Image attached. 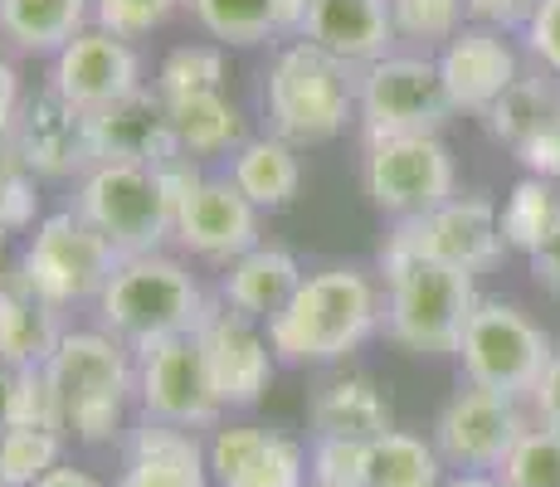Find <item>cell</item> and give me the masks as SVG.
I'll return each instance as SVG.
<instances>
[{"mask_svg": "<svg viewBox=\"0 0 560 487\" xmlns=\"http://www.w3.org/2000/svg\"><path fill=\"white\" fill-rule=\"evenodd\" d=\"M385 327V292L365 268L337 264L307 274L288 308L268 322L273 356L288 366L347 361L351 351Z\"/></svg>", "mask_w": 560, "mask_h": 487, "instance_id": "obj_1", "label": "cell"}, {"mask_svg": "<svg viewBox=\"0 0 560 487\" xmlns=\"http://www.w3.org/2000/svg\"><path fill=\"white\" fill-rule=\"evenodd\" d=\"M63 439L107 443L122 429L127 405L137 399V351L113 332H63L59 351L45 366Z\"/></svg>", "mask_w": 560, "mask_h": 487, "instance_id": "obj_2", "label": "cell"}, {"mask_svg": "<svg viewBox=\"0 0 560 487\" xmlns=\"http://www.w3.org/2000/svg\"><path fill=\"white\" fill-rule=\"evenodd\" d=\"M385 337L409 356H458L463 327L478 308L472 274H458L448 264H434L424 254L385 244Z\"/></svg>", "mask_w": 560, "mask_h": 487, "instance_id": "obj_3", "label": "cell"}, {"mask_svg": "<svg viewBox=\"0 0 560 487\" xmlns=\"http://www.w3.org/2000/svg\"><path fill=\"white\" fill-rule=\"evenodd\" d=\"M214 302L205 298L200 278L171 254H137L117 258L98 298L103 332L127 341L132 351L166 337H196L210 322Z\"/></svg>", "mask_w": 560, "mask_h": 487, "instance_id": "obj_4", "label": "cell"}, {"mask_svg": "<svg viewBox=\"0 0 560 487\" xmlns=\"http://www.w3.org/2000/svg\"><path fill=\"white\" fill-rule=\"evenodd\" d=\"M264 107L273 137L283 142H331L357 113V69L312 49L307 39H293L288 49H278L273 69H268Z\"/></svg>", "mask_w": 560, "mask_h": 487, "instance_id": "obj_5", "label": "cell"}, {"mask_svg": "<svg viewBox=\"0 0 560 487\" xmlns=\"http://www.w3.org/2000/svg\"><path fill=\"white\" fill-rule=\"evenodd\" d=\"M117 258L122 254L89 220H79L73 210H59L35 224L25 258H20L15 288L54 312L73 308V302H98Z\"/></svg>", "mask_w": 560, "mask_h": 487, "instance_id": "obj_6", "label": "cell"}, {"mask_svg": "<svg viewBox=\"0 0 560 487\" xmlns=\"http://www.w3.org/2000/svg\"><path fill=\"white\" fill-rule=\"evenodd\" d=\"M73 214L89 220L122 258L161 254V244L176 240V205L156 166H93L79 176Z\"/></svg>", "mask_w": 560, "mask_h": 487, "instance_id": "obj_7", "label": "cell"}, {"mask_svg": "<svg viewBox=\"0 0 560 487\" xmlns=\"http://www.w3.org/2000/svg\"><path fill=\"white\" fill-rule=\"evenodd\" d=\"M551 356H556L551 337L522 308H512L502 298H482L458 341V361L468 385L498 390V395H512V399L532 395L541 385Z\"/></svg>", "mask_w": 560, "mask_h": 487, "instance_id": "obj_8", "label": "cell"}, {"mask_svg": "<svg viewBox=\"0 0 560 487\" xmlns=\"http://www.w3.org/2000/svg\"><path fill=\"white\" fill-rule=\"evenodd\" d=\"M357 117L371 142L385 137H439L454 117V97L429 54H390L357 73Z\"/></svg>", "mask_w": 560, "mask_h": 487, "instance_id": "obj_9", "label": "cell"}, {"mask_svg": "<svg viewBox=\"0 0 560 487\" xmlns=\"http://www.w3.org/2000/svg\"><path fill=\"white\" fill-rule=\"evenodd\" d=\"M361 186L375 210L395 214V224H400L454 200L458 176L454 156L439 137H385V142L365 147Z\"/></svg>", "mask_w": 560, "mask_h": 487, "instance_id": "obj_10", "label": "cell"}, {"mask_svg": "<svg viewBox=\"0 0 560 487\" xmlns=\"http://www.w3.org/2000/svg\"><path fill=\"white\" fill-rule=\"evenodd\" d=\"M526 415L522 399L498 395L482 385H458L454 399L439 409L434 419V453L444 459V468L454 473H488L498 478L502 463L512 459V449L526 434Z\"/></svg>", "mask_w": 560, "mask_h": 487, "instance_id": "obj_11", "label": "cell"}, {"mask_svg": "<svg viewBox=\"0 0 560 487\" xmlns=\"http://www.w3.org/2000/svg\"><path fill=\"white\" fill-rule=\"evenodd\" d=\"M137 399L142 415L176 429H214L224 415L210 381L200 332L196 337H166L137 351Z\"/></svg>", "mask_w": 560, "mask_h": 487, "instance_id": "obj_12", "label": "cell"}, {"mask_svg": "<svg viewBox=\"0 0 560 487\" xmlns=\"http://www.w3.org/2000/svg\"><path fill=\"white\" fill-rule=\"evenodd\" d=\"M385 244L424 254L434 264H448L458 274H482L502 258V210L482 195H454L448 205L419 214V220H400Z\"/></svg>", "mask_w": 560, "mask_h": 487, "instance_id": "obj_13", "label": "cell"}, {"mask_svg": "<svg viewBox=\"0 0 560 487\" xmlns=\"http://www.w3.org/2000/svg\"><path fill=\"white\" fill-rule=\"evenodd\" d=\"M49 89L79 113H98L117 97L147 89L142 83V59H137L132 39H117L107 30L89 25L69 49L54 54L49 63Z\"/></svg>", "mask_w": 560, "mask_h": 487, "instance_id": "obj_14", "label": "cell"}, {"mask_svg": "<svg viewBox=\"0 0 560 487\" xmlns=\"http://www.w3.org/2000/svg\"><path fill=\"white\" fill-rule=\"evenodd\" d=\"M83 117H89L93 166H166L171 156H180L166 117V97L156 89H137Z\"/></svg>", "mask_w": 560, "mask_h": 487, "instance_id": "obj_15", "label": "cell"}, {"mask_svg": "<svg viewBox=\"0 0 560 487\" xmlns=\"http://www.w3.org/2000/svg\"><path fill=\"white\" fill-rule=\"evenodd\" d=\"M205 361H210V381L224 409H249L264 399L268 381H273V341L258 322L240 317L230 308H214L210 322L200 327Z\"/></svg>", "mask_w": 560, "mask_h": 487, "instance_id": "obj_16", "label": "cell"}, {"mask_svg": "<svg viewBox=\"0 0 560 487\" xmlns=\"http://www.w3.org/2000/svg\"><path fill=\"white\" fill-rule=\"evenodd\" d=\"M205 459H210V487H307V449L278 429H214Z\"/></svg>", "mask_w": 560, "mask_h": 487, "instance_id": "obj_17", "label": "cell"}, {"mask_svg": "<svg viewBox=\"0 0 560 487\" xmlns=\"http://www.w3.org/2000/svg\"><path fill=\"white\" fill-rule=\"evenodd\" d=\"M10 147L25 156V166L39 181H69V176H89L93 171L89 117L63 103L54 89L20 103V117L10 127Z\"/></svg>", "mask_w": 560, "mask_h": 487, "instance_id": "obj_18", "label": "cell"}, {"mask_svg": "<svg viewBox=\"0 0 560 487\" xmlns=\"http://www.w3.org/2000/svg\"><path fill=\"white\" fill-rule=\"evenodd\" d=\"M176 244L230 268L234 258L258 248V210L230 176H205L176 210Z\"/></svg>", "mask_w": 560, "mask_h": 487, "instance_id": "obj_19", "label": "cell"}, {"mask_svg": "<svg viewBox=\"0 0 560 487\" xmlns=\"http://www.w3.org/2000/svg\"><path fill=\"white\" fill-rule=\"evenodd\" d=\"M434 59H439V79L454 97V113H488L522 79V63H516L508 35L488 25H463Z\"/></svg>", "mask_w": 560, "mask_h": 487, "instance_id": "obj_20", "label": "cell"}, {"mask_svg": "<svg viewBox=\"0 0 560 487\" xmlns=\"http://www.w3.org/2000/svg\"><path fill=\"white\" fill-rule=\"evenodd\" d=\"M303 39L357 73L390 59L395 45H400L390 20V0H312Z\"/></svg>", "mask_w": 560, "mask_h": 487, "instance_id": "obj_21", "label": "cell"}, {"mask_svg": "<svg viewBox=\"0 0 560 487\" xmlns=\"http://www.w3.org/2000/svg\"><path fill=\"white\" fill-rule=\"evenodd\" d=\"M113 487H210V459L196 429L176 425H142L127 434V459Z\"/></svg>", "mask_w": 560, "mask_h": 487, "instance_id": "obj_22", "label": "cell"}, {"mask_svg": "<svg viewBox=\"0 0 560 487\" xmlns=\"http://www.w3.org/2000/svg\"><path fill=\"white\" fill-rule=\"evenodd\" d=\"M312 439H357L375 443L395 429V409L371 375H331L312 390Z\"/></svg>", "mask_w": 560, "mask_h": 487, "instance_id": "obj_23", "label": "cell"}, {"mask_svg": "<svg viewBox=\"0 0 560 487\" xmlns=\"http://www.w3.org/2000/svg\"><path fill=\"white\" fill-rule=\"evenodd\" d=\"M303 278H307L303 264H298L288 248L258 244V248H249L244 258H234V264L224 268L220 298H224V308H230V312H240V317L268 327V322L288 308V298L298 292Z\"/></svg>", "mask_w": 560, "mask_h": 487, "instance_id": "obj_24", "label": "cell"}, {"mask_svg": "<svg viewBox=\"0 0 560 487\" xmlns=\"http://www.w3.org/2000/svg\"><path fill=\"white\" fill-rule=\"evenodd\" d=\"M230 181L240 186V195L264 210H288L303 190V161H298V147L283 142V137H249L240 151L230 156Z\"/></svg>", "mask_w": 560, "mask_h": 487, "instance_id": "obj_25", "label": "cell"}, {"mask_svg": "<svg viewBox=\"0 0 560 487\" xmlns=\"http://www.w3.org/2000/svg\"><path fill=\"white\" fill-rule=\"evenodd\" d=\"M93 25V0H5L0 35L25 54H59Z\"/></svg>", "mask_w": 560, "mask_h": 487, "instance_id": "obj_26", "label": "cell"}, {"mask_svg": "<svg viewBox=\"0 0 560 487\" xmlns=\"http://www.w3.org/2000/svg\"><path fill=\"white\" fill-rule=\"evenodd\" d=\"M59 341H63L59 312L35 302L30 292H20L15 283L0 288V366H10V371L49 366Z\"/></svg>", "mask_w": 560, "mask_h": 487, "instance_id": "obj_27", "label": "cell"}, {"mask_svg": "<svg viewBox=\"0 0 560 487\" xmlns=\"http://www.w3.org/2000/svg\"><path fill=\"white\" fill-rule=\"evenodd\" d=\"M482 117H488V132L498 137V142L522 151L532 137H541L551 123H560V79L546 69L522 73Z\"/></svg>", "mask_w": 560, "mask_h": 487, "instance_id": "obj_28", "label": "cell"}, {"mask_svg": "<svg viewBox=\"0 0 560 487\" xmlns=\"http://www.w3.org/2000/svg\"><path fill=\"white\" fill-rule=\"evenodd\" d=\"M171 132H176V147L186 156H220V151H240L249 137H244V117L240 107L230 103L224 93H196V97H176L166 103Z\"/></svg>", "mask_w": 560, "mask_h": 487, "instance_id": "obj_29", "label": "cell"}, {"mask_svg": "<svg viewBox=\"0 0 560 487\" xmlns=\"http://www.w3.org/2000/svg\"><path fill=\"white\" fill-rule=\"evenodd\" d=\"M365 487H444V459L429 439L409 434V429H390L385 439L371 443Z\"/></svg>", "mask_w": 560, "mask_h": 487, "instance_id": "obj_30", "label": "cell"}, {"mask_svg": "<svg viewBox=\"0 0 560 487\" xmlns=\"http://www.w3.org/2000/svg\"><path fill=\"white\" fill-rule=\"evenodd\" d=\"M556 230H560V190H556V181H541V176L516 181L508 205H502V244L522 248V254L532 258Z\"/></svg>", "mask_w": 560, "mask_h": 487, "instance_id": "obj_31", "label": "cell"}, {"mask_svg": "<svg viewBox=\"0 0 560 487\" xmlns=\"http://www.w3.org/2000/svg\"><path fill=\"white\" fill-rule=\"evenodd\" d=\"M190 15L200 20L205 35L220 39V49H254L278 39L273 0H190Z\"/></svg>", "mask_w": 560, "mask_h": 487, "instance_id": "obj_32", "label": "cell"}, {"mask_svg": "<svg viewBox=\"0 0 560 487\" xmlns=\"http://www.w3.org/2000/svg\"><path fill=\"white\" fill-rule=\"evenodd\" d=\"M395 39L415 45L419 54L444 49L468 25V0H390Z\"/></svg>", "mask_w": 560, "mask_h": 487, "instance_id": "obj_33", "label": "cell"}, {"mask_svg": "<svg viewBox=\"0 0 560 487\" xmlns=\"http://www.w3.org/2000/svg\"><path fill=\"white\" fill-rule=\"evenodd\" d=\"M156 93L166 103L196 93H224V49L220 45H176L156 69Z\"/></svg>", "mask_w": 560, "mask_h": 487, "instance_id": "obj_34", "label": "cell"}, {"mask_svg": "<svg viewBox=\"0 0 560 487\" xmlns=\"http://www.w3.org/2000/svg\"><path fill=\"white\" fill-rule=\"evenodd\" d=\"M63 463L59 429H5L0 434V478L5 487H35Z\"/></svg>", "mask_w": 560, "mask_h": 487, "instance_id": "obj_35", "label": "cell"}, {"mask_svg": "<svg viewBox=\"0 0 560 487\" xmlns=\"http://www.w3.org/2000/svg\"><path fill=\"white\" fill-rule=\"evenodd\" d=\"M498 478L502 487H560V429L532 425Z\"/></svg>", "mask_w": 560, "mask_h": 487, "instance_id": "obj_36", "label": "cell"}, {"mask_svg": "<svg viewBox=\"0 0 560 487\" xmlns=\"http://www.w3.org/2000/svg\"><path fill=\"white\" fill-rule=\"evenodd\" d=\"M371 473V443L357 439H312L307 483L312 487H365Z\"/></svg>", "mask_w": 560, "mask_h": 487, "instance_id": "obj_37", "label": "cell"}, {"mask_svg": "<svg viewBox=\"0 0 560 487\" xmlns=\"http://www.w3.org/2000/svg\"><path fill=\"white\" fill-rule=\"evenodd\" d=\"M35 171L25 166L10 142H0V234L10 230H30L35 224V210H39V190H35Z\"/></svg>", "mask_w": 560, "mask_h": 487, "instance_id": "obj_38", "label": "cell"}, {"mask_svg": "<svg viewBox=\"0 0 560 487\" xmlns=\"http://www.w3.org/2000/svg\"><path fill=\"white\" fill-rule=\"evenodd\" d=\"M190 0H93V25L117 39H142L171 20V10Z\"/></svg>", "mask_w": 560, "mask_h": 487, "instance_id": "obj_39", "label": "cell"}, {"mask_svg": "<svg viewBox=\"0 0 560 487\" xmlns=\"http://www.w3.org/2000/svg\"><path fill=\"white\" fill-rule=\"evenodd\" d=\"M10 429H59V405H54V390L45 366H30L20 371L15 385V405H10ZM5 434V429H0ZM63 434V429H59Z\"/></svg>", "mask_w": 560, "mask_h": 487, "instance_id": "obj_40", "label": "cell"}, {"mask_svg": "<svg viewBox=\"0 0 560 487\" xmlns=\"http://www.w3.org/2000/svg\"><path fill=\"white\" fill-rule=\"evenodd\" d=\"M522 39H526V49H532V59L560 79V0H541V10H536L532 25L522 30Z\"/></svg>", "mask_w": 560, "mask_h": 487, "instance_id": "obj_41", "label": "cell"}, {"mask_svg": "<svg viewBox=\"0 0 560 487\" xmlns=\"http://www.w3.org/2000/svg\"><path fill=\"white\" fill-rule=\"evenodd\" d=\"M541 10V0H468V25H488V30H526L532 15Z\"/></svg>", "mask_w": 560, "mask_h": 487, "instance_id": "obj_42", "label": "cell"}, {"mask_svg": "<svg viewBox=\"0 0 560 487\" xmlns=\"http://www.w3.org/2000/svg\"><path fill=\"white\" fill-rule=\"evenodd\" d=\"M532 405H536V419H541V425L560 429V351L551 356V366H546L541 385L532 390Z\"/></svg>", "mask_w": 560, "mask_h": 487, "instance_id": "obj_43", "label": "cell"}, {"mask_svg": "<svg viewBox=\"0 0 560 487\" xmlns=\"http://www.w3.org/2000/svg\"><path fill=\"white\" fill-rule=\"evenodd\" d=\"M20 103H25L20 73H15V63L0 54V142H10V127H15V117H20Z\"/></svg>", "mask_w": 560, "mask_h": 487, "instance_id": "obj_44", "label": "cell"}, {"mask_svg": "<svg viewBox=\"0 0 560 487\" xmlns=\"http://www.w3.org/2000/svg\"><path fill=\"white\" fill-rule=\"evenodd\" d=\"M532 278H536V283H541L546 292H556V298H560V230L532 254Z\"/></svg>", "mask_w": 560, "mask_h": 487, "instance_id": "obj_45", "label": "cell"}, {"mask_svg": "<svg viewBox=\"0 0 560 487\" xmlns=\"http://www.w3.org/2000/svg\"><path fill=\"white\" fill-rule=\"evenodd\" d=\"M307 5H312V0H273V25H278V35H298V39H303Z\"/></svg>", "mask_w": 560, "mask_h": 487, "instance_id": "obj_46", "label": "cell"}, {"mask_svg": "<svg viewBox=\"0 0 560 487\" xmlns=\"http://www.w3.org/2000/svg\"><path fill=\"white\" fill-rule=\"evenodd\" d=\"M35 487H103L98 478H93L89 468H73V463H59L54 473H45Z\"/></svg>", "mask_w": 560, "mask_h": 487, "instance_id": "obj_47", "label": "cell"}, {"mask_svg": "<svg viewBox=\"0 0 560 487\" xmlns=\"http://www.w3.org/2000/svg\"><path fill=\"white\" fill-rule=\"evenodd\" d=\"M15 385H20V371L0 366V429H10V405H15Z\"/></svg>", "mask_w": 560, "mask_h": 487, "instance_id": "obj_48", "label": "cell"}, {"mask_svg": "<svg viewBox=\"0 0 560 487\" xmlns=\"http://www.w3.org/2000/svg\"><path fill=\"white\" fill-rule=\"evenodd\" d=\"M444 487H502V478H488V473H454V478H444Z\"/></svg>", "mask_w": 560, "mask_h": 487, "instance_id": "obj_49", "label": "cell"}, {"mask_svg": "<svg viewBox=\"0 0 560 487\" xmlns=\"http://www.w3.org/2000/svg\"><path fill=\"white\" fill-rule=\"evenodd\" d=\"M0 288H10L5 283V234H0Z\"/></svg>", "mask_w": 560, "mask_h": 487, "instance_id": "obj_50", "label": "cell"}, {"mask_svg": "<svg viewBox=\"0 0 560 487\" xmlns=\"http://www.w3.org/2000/svg\"><path fill=\"white\" fill-rule=\"evenodd\" d=\"M0 487H5V478H0Z\"/></svg>", "mask_w": 560, "mask_h": 487, "instance_id": "obj_51", "label": "cell"}, {"mask_svg": "<svg viewBox=\"0 0 560 487\" xmlns=\"http://www.w3.org/2000/svg\"><path fill=\"white\" fill-rule=\"evenodd\" d=\"M0 5H5V0H0Z\"/></svg>", "mask_w": 560, "mask_h": 487, "instance_id": "obj_52", "label": "cell"}, {"mask_svg": "<svg viewBox=\"0 0 560 487\" xmlns=\"http://www.w3.org/2000/svg\"><path fill=\"white\" fill-rule=\"evenodd\" d=\"M307 487H312V483H307Z\"/></svg>", "mask_w": 560, "mask_h": 487, "instance_id": "obj_53", "label": "cell"}]
</instances>
